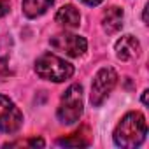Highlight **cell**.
I'll list each match as a JSON object with an SVG mask.
<instances>
[{
  "label": "cell",
  "instance_id": "obj_1",
  "mask_svg": "<svg viewBox=\"0 0 149 149\" xmlns=\"http://www.w3.org/2000/svg\"><path fill=\"white\" fill-rule=\"evenodd\" d=\"M146 135H147L146 118L140 112L132 111V112H126L121 118V121L116 125L112 139L118 147L133 149V147H139L146 140Z\"/></svg>",
  "mask_w": 149,
  "mask_h": 149
},
{
  "label": "cell",
  "instance_id": "obj_2",
  "mask_svg": "<svg viewBox=\"0 0 149 149\" xmlns=\"http://www.w3.org/2000/svg\"><path fill=\"white\" fill-rule=\"evenodd\" d=\"M35 72L40 79L53 81V83H63L65 79L72 77L74 65H70L68 61H65L63 58L53 53H44L35 61Z\"/></svg>",
  "mask_w": 149,
  "mask_h": 149
},
{
  "label": "cell",
  "instance_id": "obj_3",
  "mask_svg": "<svg viewBox=\"0 0 149 149\" xmlns=\"http://www.w3.org/2000/svg\"><path fill=\"white\" fill-rule=\"evenodd\" d=\"M81 116H83V86L72 84L61 95L56 118L63 125H74L79 121Z\"/></svg>",
  "mask_w": 149,
  "mask_h": 149
},
{
  "label": "cell",
  "instance_id": "obj_4",
  "mask_svg": "<svg viewBox=\"0 0 149 149\" xmlns=\"http://www.w3.org/2000/svg\"><path fill=\"white\" fill-rule=\"evenodd\" d=\"M118 84V74L114 68L111 67H104L100 68L91 83V93H90V100L95 107L102 105L105 102V98L111 95V91L114 90V86Z\"/></svg>",
  "mask_w": 149,
  "mask_h": 149
},
{
  "label": "cell",
  "instance_id": "obj_5",
  "mask_svg": "<svg viewBox=\"0 0 149 149\" xmlns=\"http://www.w3.org/2000/svg\"><path fill=\"white\" fill-rule=\"evenodd\" d=\"M49 44L53 49H56V51L70 56V58H79L88 49V42L84 37L76 35V33H68V32L56 33L54 37H51Z\"/></svg>",
  "mask_w": 149,
  "mask_h": 149
},
{
  "label": "cell",
  "instance_id": "obj_6",
  "mask_svg": "<svg viewBox=\"0 0 149 149\" xmlns=\"http://www.w3.org/2000/svg\"><path fill=\"white\" fill-rule=\"evenodd\" d=\"M21 125H23L21 111L9 97L0 95V132L14 133L21 128Z\"/></svg>",
  "mask_w": 149,
  "mask_h": 149
},
{
  "label": "cell",
  "instance_id": "obj_7",
  "mask_svg": "<svg viewBox=\"0 0 149 149\" xmlns=\"http://www.w3.org/2000/svg\"><path fill=\"white\" fill-rule=\"evenodd\" d=\"M114 49H116V56L119 60L130 61V60H133V58H137L140 54V42L133 35H123L116 42Z\"/></svg>",
  "mask_w": 149,
  "mask_h": 149
},
{
  "label": "cell",
  "instance_id": "obj_8",
  "mask_svg": "<svg viewBox=\"0 0 149 149\" xmlns=\"http://www.w3.org/2000/svg\"><path fill=\"white\" fill-rule=\"evenodd\" d=\"M123 18H125V14H123L121 7H116V6L109 7L104 13V16H102V28H104V32L109 33V35L118 33L121 30V26H123Z\"/></svg>",
  "mask_w": 149,
  "mask_h": 149
},
{
  "label": "cell",
  "instance_id": "obj_9",
  "mask_svg": "<svg viewBox=\"0 0 149 149\" xmlns=\"http://www.w3.org/2000/svg\"><path fill=\"white\" fill-rule=\"evenodd\" d=\"M54 19H56L58 25H61V26L72 30V28H77V26H79V23H81V14H79V11L74 7L72 4H67V6H63V7L58 9Z\"/></svg>",
  "mask_w": 149,
  "mask_h": 149
},
{
  "label": "cell",
  "instance_id": "obj_10",
  "mask_svg": "<svg viewBox=\"0 0 149 149\" xmlns=\"http://www.w3.org/2000/svg\"><path fill=\"white\" fill-rule=\"evenodd\" d=\"M53 4L54 0H23V13L26 18L33 19L42 16L47 9H51Z\"/></svg>",
  "mask_w": 149,
  "mask_h": 149
},
{
  "label": "cell",
  "instance_id": "obj_11",
  "mask_svg": "<svg viewBox=\"0 0 149 149\" xmlns=\"http://www.w3.org/2000/svg\"><path fill=\"white\" fill-rule=\"evenodd\" d=\"M74 137H63V139H58V144L60 146H70V147H79V146H90V140L86 139H81L79 133H72Z\"/></svg>",
  "mask_w": 149,
  "mask_h": 149
},
{
  "label": "cell",
  "instance_id": "obj_12",
  "mask_svg": "<svg viewBox=\"0 0 149 149\" xmlns=\"http://www.w3.org/2000/svg\"><path fill=\"white\" fill-rule=\"evenodd\" d=\"M6 146H30V147H44V140L42 139H28L25 142H11V144H6Z\"/></svg>",
  "mask_w": 149,
  "mask_h": 149
},
{
  "label": "cell",
  "instance_id": "obj_13",
  "mask_svg": "<svg viewBox=\"0 0 149 149\" xmlns=\"http://www.w3.org/2000/svg\"><path fill=\"white\" fill-rule=\"evenodd\" d=\"M11 11V4H9V0H0V18H4L7 16Z\"/></svg>",
  "mask_w": 149,
  "mask_h": 149
},
{
  "label": "cell",
  "instance_id": "obj_14",
  "mask_svg": "<svg viewBox=\"0 0 149 149\" xmlns=\"http://www.w3.org/2000/svg\"><path fill=\"white\" fill-rule=\"evenodd\" d=\"M81 2H84L86 6H98V4L104 2V0H81Z\"/></svg>",
  "mask_w": 149,
  "mask_h": 149
},
{
  "label": "cell",
  "instance_id": "obj_15",
  "mask_svg": "<svg viewBox=\"0 0 149 149\" xmlns=\"http://www.w3.org/2000/svg\"><path fill=\"white\" fill-rule=\"evenodd\" d=\"M147 93H149L147 90H146V91L142 93V104H144V105H147Z\"/></svg>",
  "mask_w": 149,
  "mask_h": 149
}]
</instances>
